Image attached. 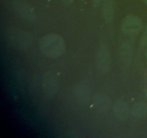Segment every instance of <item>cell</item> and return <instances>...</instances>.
<instances>
[{
	"mask_svg": "<svg viewBox=\"0 0 147 138\" xmlns=\"http://www.w3.org/2000/svg\"><path fill=\"white\" fill-rule=\"evenodd\" d=\"M40 49L45 56L50 58H57L64 53L65 43L60 35L48 34L42 37L40 41Z\"/></svg>",
	"mask_w": 147,
	"mask_h": 138,
	"instance_id": "6da1fadb",
	"label": "cell"
},
{
	"mask_svg": "<svg viewBox=\"0 0 147 138\" xmlns=\"http://www.w3.org/2000/svg\"><path fill=\"white\" fill-rule=\"evenodd\" d=\"M4 36L10 46L20 50L30 48L33 43V37L30 32L21 28L8 27L5 28Z\"/></svg>",
	"mask_w": 147,
	"mask_h": 138,
	"instance_id": "7a4b0ae2",
	"label": "cell"
},
{
	"mask_svg": "<svg viewBox=\"0 0 147 138\" xmlns=\"http://www.w3.org/2000/svg\"><path fill=\"white\" fill-rule=\"evenodd\" d=\"M97 69L102 74H106L110 70L111 66V54L108 46L101 44L97 51L96 57Z\"/></svg>",
	"mask_w": 147,
	"mask_h": 138,
	"instance_id": "3957f363",
	"label": "cell"
},
{
	"mask_svg": "<svg viewBox=\"0 0 147 138\" xmlns=\"http://www.w3.org/2000/svg\"><path fill=\"white\" fill-rule=\"evenodd\" d=\"M42 91L45 97L51 99L57 92V78L52 71L45 73L42 78Z\"/></svg>",
	"mask_w": 147,
	"mask_h": 138,
	"instance_id": "277c9868",
	"label": "cell"
},
{
	"mask_svg": "<svg viewBox=\"0 0 147 138\" xmlns=\"http://www.w3.org/2000/svg\"><path fill=\"white\" fill-rule=\"evenodd\" d=\"M13 8L21 18L27 21H34L36 19V12L34 9L22 0H16L13 4Z\"/></svg>",
	"mask_w": 147,
	"mask_h": 138,
	"instance_id": "5b68a950",
	"label": "cell"
},
{
	"mask_svg": "<svg viewBox=\"0 0 147 138\" xmlns=\"http://www.w3.org/2000/svg\"><path fill=\"white\" fill-rule=\"evenodd\" d=\"M142 29V20L134 15H129L125 17L121 24L122 32L126 34H139Z\"/></svg>",
	"mask_w": 147,
	"mask_h": 138,
	"instance_id": "8992f818",
	"label": "cell"
},
{
	"mask_svg": "<svg viewBox=\"0 0 147 138\" xmlns=\"http://www.w3.org/2000/svg\"><path fill=\"white\" fill-rule=\"evenodd\" d=\"M73 93L80 103L88 104L90 100V93L88 88L83 83H77L73 86Z\"/></svg>",
	"mask_w": 147,
	"mask_h": 138,
	"instance_id": "52a82bcc",
	"label": "cell"
},
{
	"mask_svg": "<svg viewBox=\"0 0 147 138\" xmlns=\"http://www.w3.org/2000/svg\"><path fill=\"white\" fill-rule=\"evenodd\" d=\"M94 105L97 112L106 113L110 109V98L103 93H96L94 99Z\"/></svg>",
	"mask_w": 147,
	"mask_h": 138,
	"instance_id": "ba28073f",
	"label": "cell"
},
{
	"mask_svg": "<svg viewBox=\"0 0 147 138\" xmlns=\"http://www.w3.org/2000/svg\"><path fill=\"white\" fill-rule=\"evenodd\" d=\"M133 57V48L130 43L123 41L120 47V58L123 66H129Z\"/></svg>",
	"mask_w": 147,
	"mask_h": 138,
	"instance_id": "9c48e42d",
	"label": "cell"
},
{
	"mask_svg": "<svg viewBox=\"0 0 147 138\" xmlns=\"http://www.w3.org/2000/svg\"><path fill=\"white\" fill-rule=\"evenodd\" d=\"M113 111L116 117L122 121L127 120L129 115V106L122 100H117L114 103Z\"/></svg>",
	"mask_w": 147,
	"mask_h": 138,
	"instance_id": "30bf717a",
	"label": "cell"
},
{
	"mask_svg": "<svg viewBox=\"0 0 147 138\" xmlns=\"http://www.w3.org/2000/svg\"><path fill=\"white\" fill-rule=\"evenodd\" d=\"M114 10L113 0H103L101 7V13L103 19L107 23H111L113 21Z\"/></svg>",
	"mask_w": 147,
	"mask_h": 138,
	"instance_id": "8fae6325",
	"label": "cell"
},
{
	"mask_svg": "<svg viewBox=\"0 0 147 138\" xmlns=\"http://www.w3.org/2000/svg\"><path fill=\"white\" fill-rule=\"evenodd\" d=\"M131 113L136 117H144V116H146L147 114L146 106L142 102H136L132 106Z\"/></svg>",
	"mask_w": 147,
	"mask_h": 138,
	"instance_id": "7c38bea8",
	"label": "cell"
},
{
	"mask_svg": "<svg viewBox=\"0 0 147 138\" xmlns=\"http://www.w3.org/2000/svg\"><path fill=\"white\" fill-rule=\"evenodd\" d=\"M140 44L142 47H144L145 45H147V24L145 27V30L144 31L143 34H142V37H141Z\"/></svg>",
	"mask_w": 147,
	"mask_h": 138,
	"instance_id": "4fadbf2b",
	"label": "cell"
},
{
	"mask_svg": "<svg viewBox=\"0 0 147 138\" xmlns=\"http://www.w3.org/2000/svg\"><path fill=\"white\" fill-rule=\"evenodd\" d=\"M61 1H62V2H63V4L66 6V7H68V6H70V4H72V2H73V0H61Z\"/></svg>",
	"mask_w": 147,
	"mask_h": 138,
	"instance_id": "5bb4252c",
	"label": "cell"
},
{
	"mask_svg": "<svg viewBox=\"0 0 147 138\" xmlns=\"http://www.w3.org/2000/svg\"><path fill=\"white\" fill-rule=\"evenodd\" d=\"M102 1V0H92V3H93V5L95 7H97L98 6H99V4H100V2Z\"/></svg>",
	"mask_w": 147,
	"mask_h": 138,
	"instance_id": "9a60e30c",
	"label": "cell"
},
{
	"mask_svg": "<svg viewBox=\"0 0 147 138\" xmlns=\"http://www.w3.org/2000/svg\"><path fill=\"white\" fill-rule=\"evenodd\" d=\"M142 1H143L144 3H146V4H147V0H142Z\"/></svg>",
	"mask_w": 147,
	"mask_h": 138,
	"instance_id": "2e32d148",
	"label": "cell"
},
{
	"mask_svg": "<svg viewBox=\"0 0 147 138\" xmlns=\"http://www.w3.org/2000/svg\"><path fill=\"white\" fill-rule=\"evenodd\" d=\"M146 57H147V49H146Z\"/></svg>",
	"mask_w": 147,
	"mask_h": 138,
	"instance_id": "e0dca14e",
	"label": "cell"
},
{
	"mask_svg": "<svg viewBox=\"0 0 147 138\" xmlns=\"http://www.w3.org/2000/svg\"><path fill=\"white\" fill-rule=\"evenodd\" d=\"M80 1H85V0H80Z\"/></svg>",
	"mask_w": 147,
	"mask_h": 138,
	"instance_id": "ac0fdd59",
	"label": "cell"
}]
</instances>
